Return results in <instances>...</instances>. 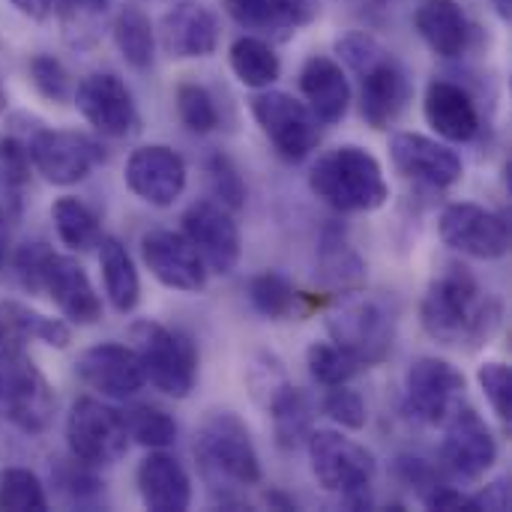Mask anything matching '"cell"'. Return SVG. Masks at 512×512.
<instances>
[{"label": "cell", "mask_w": 512, "mask_h": 512, "mask_svg": "<svg viewBox=\"0 0 512 512\" xmlns=\"http://www.w3.org/2000/svg\"><path fill=\"white\" fill-rule=\"evenodd\" d=\"M423 330L450 348H480L501 324V306L483 294L465 264H447L426 288L420 303Z\"/></svg>", "instance_id": "cell-1"}, {"label": "cell", "mask_w": 512, "mask_h": 512, "mask_svg": "<svg viewBox=\"0 0 512 512\" xmlns=\"http://www.w3.org/2000/svg\"><path fill=\"white\" fill-rule=\"evenodd\" d=\"M195 462L219 507H243L237 492L261 483L249 426L234 411H210L195 432Z\"/></svg>", "instance_id": "cell-2"}, {"label": "cell", "mask_w": 512, "mask_h": 512, "mask_svg": "<svg viewBox=\"0 0 512 512\" xmlns=\"http://www.w3.org/2000/svg\"><path fill=\"white\" fill-rule=\"evenodd\" d=\"M336 54L360 75V111L372 129H387L399 120L411 99V84L402 63L369 33H345L336 39Z\"/></svg>", "instance_id": "cell-3"}, {"label": "cell", "mask_w": 512, "mask_h": 512, "mask_svg": "<svg viewBox=\"0 0 512 512\" xmlns=\"http://www.w3.org/2000/svg\"><path fill=\"white\" fill-rule=\"evenodd\" d=\"M309 189L336 213H372L390 198L381 162L357 144L324 153L309 174Z\"/></svg>", "instance_id": "cell-4"}, {"label": "cell", "mask_w": 512, "mask_h": 512, "mask_svg": "<svg viewBox=\"0 0 512 512\" xmlns=\"http://www.w3.org/2000/svg\"><path fill=\"white\" fill-rule=\"evenodd\" d=\"M309 447V462L318 486L327 492L339 495L345 507L351 510H369L372 507V480H375V456L357 444L354 438L333 432V429H318L309 432L306 438Z\"/></svg>", "instance_id": "cell-5"}, {"label": "cell", "mask_w": 512, "mask_h": 512, "mask_svg": "<svg viewBox=\"0 0 512 512\" xmlns=\"http://www.w3.org/2000/svg\"><path fill=\"white\" fill-rule=\"evenodd\" d=\"M132 348L141 360L144 378L171 399H186L198 378V351L189 336L156 321H135L129 327Z\"/></svg>", "instance_id": "cell-6"}, {"label": "cell", "mask_w": 512, "mask_h": 512, "mask_svg": "<svg viewBox=\"0 0 512 512\" xmlns=\"http://www.w3.org/2000/svg\"><path fill=\"white\" fill-rule=\"evenodd\" d=\"M327 330L339 348H345L360 366H378L390 357L396 324L390 312L366 294H342V300L327 312Z\"/></svg>", "instance_id": "cell-7"}, {"label": "cell", "mask_w": 512, "mask_h": 512, "mask_svg": "<svg viewBox=\"0 0 512 512\" xmlns=\"http://www.w3.org/2000/svg\"><path fill=\"white\" fill-rule=\"evenodd\" d=\"M54 390L24 348H0V411L27 435H42L54 420Z\"/></svg>", "instance_id": "cell-8"}, {"label": "cell", "mask_w": 512, "mask_h": 512, "mask_svg": "<svg viewBox=\"0 0 512 512\" xmlns=\"http://www.w3.org/2000/svg\"><path fill=\"white\" fill-rule=\"evenodd\" d=\"M27 150L33 171L54 186L81 183L105 159L102 144L90 135L72 129H48L39 120H33V129H27Z\"/></svg>", "instance_id": "cell-9"}, {"label": "cell", "mask_w": 512, "mask_h": 512, "mask_svg": "<svg viewBox=\"0 0 512 512\" xmlns=\"http://www.w3.org/2000/svg\"><path fill=\"white\" fill-rule=\"evenodd\" d=\"M66 444L78 462L90 468H111L126 456L129 435L120 411L102 405L99 399L81 396L72 402L66 417Z\"/></svg>", "instance_id": "cell-10"}, {"label": "cell", "mask_w": 512, "mask_h": 512, "mask_svg": "<svg viewBox=\"0 0 512 512\" xmlns=\"http://www.w3.org/2000/svg\"><path fill=\"white\" fill-rule=\"evenodd\" d=\"M252 117L285 162H303L321 141V129L306 102L285 90H258L252 99Z\"/></svg>", "instance_id": "cell-11"}, {"label": "cell", "mask_w": 512, "mask_h": 512, "mask_svg": "<svg viewBox=\"0 0 512 512\" xmlns=\"http://www.w3.org/2000/svg\"><path fill=\"white\" fill-rule=\"evenodd\" d=\"M438 231L450 249L480 258V261H498L510 252L507 216H501L483 204L456 201V204L444 207V213L438 219Z\"/></svg>", "instance_id": "cell-12"}, {"label": "cell", "mask_w": 512, "mask_h": 512, "mask_svg": "<svg viewBox=\"0 0 512 512\" xmlns=\"http://www.w3.org/2000/svg\"><path fill=\"white\" fill-rule=\"evenodd\" d=\"M465 390V375L441 357H420L405 375L408 411L429 426H444L465 405Z\"/></svg>", "instance_id": "cell-13"}, {"label": "cell", "mask_w": 512, "mask_h": 512, "mask_svg": "<svg viewBox=\"0 0 512 512\" xmlns=\"http://www.w3.org/2000/svg\"><path fill=\"white\" fill-rule=\"evenodd\" d=\"M81 117L108 138H132L141 129L135 99L114 72H90L72 93Z\"/></svg>", "instance_id": "cell-14"}, {"label": "cell", "mask_w": 512, "mask_h": 512, "mask_svg": "<svg viewBox=\"0 0 512 512\" xmlns=\"http://www.w3.org/2000/svg\"><path fill=\"white\" fill-rule=\"evenodd\" d=\"M444 468L465 483L483 480L498 462V441L489 423L474 408H459L444 423V444H441Z\"/></svg>", "instance_id": "cell-15"}, {"label": "cell", "mask_w": 512, "mask_h": 512, "mask_svg": "<svg viewBox=\"0 0 512 512\" xmlns=\"http://www.w3.org/2000/svg\"><path fill=\"white\" fill-rule=\"evenodd\" d=\"M183 234L198 249V255L210 273L225 276L240 264V252H243L240 228H237L231 210H225L222 204L195 201L183 213Z\"/></svg>", "instance_id": "cell-16"}, {"label": "cell", "mask_w": 512, "mask_h": 512, "mask_svg": "<svg viewBox=\"0 0 512 512\" xmlns=\"http://www.w3.org/2000/svg\"><path fill=\"white\" fill-rule=\"evenodd\" d=\"M141 258L147 270L156 276V282H162L171 291L195 294L204 291L207 285V264L201 261L198 249L186 240V234L165 231V228L144 234Z\"/></svg>", "instance_id": "cell-17"}, {"label": "cell", "mask_w": 512, "mask_h": 512, "mask_svg": "<svg viewBox=\"0 0 512 512\" xmlns=\"http://www.w3.org/2000/svg\"><path fill=\"white\" fill-rule=\"evenodd\" d=\"M75 375L90 390H96V393H102L105 399H114V402L132 399L147 384L135 348L132 345H117V342H102V345L87 348L75 363Z\"/></svg>", "instance_id": "cell-18"}, {"label": "cell", "mask_w": 512, "mask_h": 512, "mask_svg": "<svg viewBox=\"0 0 512 512\" xmlns=\"http://www.w3.org/2000/svg\"><path fill=\"white\" fill-rule=\"evenodd\" d=\"M126 186L150 207H171L186 189V162L165 144H147L126 159Z\"/></svg>", "instance_id": "cell-19"}, {"label": "cell", "mask_w": 512, "mask_h": 512, "mask_svg": "<svg viewBox=\"0 0 512 512\" xmlns=\"http://www.w3.org/2000/svg\"><path fill=\"white\" fill-rule=\"evenodd\" d=\"M390 156H393V165L417 183L447 189V186L462 180L459 153L450 150L447 144L435 141V138L420 135V132L393 135L390 138Z\"/></svg>", "instance_id": "cell-20"}, {"label": "cell", "mask_w": 512, "mask_h": 512, "mask_svg": "<svg viewBox=\"0 0 512 512\" xmlns=\"http://www.w3.org/2000/svg\"><path fill=\"white\" fill-rule=\"evenodd\" d=\"M42 294L51 297V303L69 318L72 324H96L102 318V300L87 276V270L69 258V255H48L45 276H42Z\"/></svg>", "instance_id": "cell-21"}, {"label": "cell", "mask_w": 512, "mask_h": 512, "mask_svg": "<svg viewBox=\"0 0 512 512\" xmlns=\"http://www.w3.org/2000/svg\"><path fill=\"white\" fill-rule=\"evenodd\" d=\"M219 18L213 9L201 3H180L162 15L159 24V39L165 54L177 60L189 57H210L219 45Z\"/></svg>", "instance_id": "cell-22"}, {"label": "cell", "mask_w": 512, "mask_h": 512, "mask_svg": "<svg viewBox=\"0 0 512 512\" xmlns=\"http://www.w3.org/2000/svg\"><path fill=\"white\" fill-rule=\"evenodd\" d=\"M423 114H426V123L444 141H453V144L474 141L480 132V111H477L474 96L462 84L447 81V78L429 81L426 96H423Z\"/></svg>", "instance_id": "cell-23"}, {"label": "cell", "mask_w": 512, "mask_h": 512, "mask_svg": "<svg viewBox=\"0 0 512 512\" xmlns=\"http://www.w3.org/2000/svg\"><path fill=\"white\" fill-rule=\"evenodd\" d=\"M300 90L318 123L333 126L348 114L351 84H348L345 69L333 57H324V54L309 57L300 69Z\"/></svg>", "instance_id": "cell-24"}, {"label": "cell", "mask_w": 512, "mask_h": 512, "mask_svg": "<svg viewBox=\"0 0 512 512\" xmlns=\"http://www.w3.org/2000/svg\"><path fill=\"white\" fill-rule=\"evenodd\" d=\"M135 483H138V495L147 510L183 512L192 504V480H189L186 468L168 453L153 450L138 465Z\"/></svg>", "instance_id": "cell-25"}, {"label": "cell", "mask_w": 512, "mask_h": 512, "mask_svg": "<svg viewBox=\"0 0 512 512\" xmlns=\"http://www.w3.org/2000/svg\"><path fill=\"white\" fill-rule=\"evenodd\" d=\"M414 27L438 57H462L471 42V24L456 0H420Z\"/></svg>", "instance_id": "cell-26"}, {"label": "cell", "mask_w": 512, "mask_h": 512, "mask_svg": "<svg viewBox=\"0 0 512 512\" xmlns=\"http://www.w3.org/2000/svg\"><path fill=\"white\" fill-rule=\"evenodd\" d=\"M30 339L63 351L72 342V330L60 318H48L15 300H0V348H24Z\"/></svg>", "instance_id": "cell-27"}, {"label": "cell", "mask_w": 512, "mask_h": 512, "mask_svg": "<svg viewBox=\"0 0 512 512\" xmlns=\"http://www.w3.org/2000/svg\"><path fill=\"white\" fill-rule=\"evenodd\" d=\"M99 267H102V282H105V294L108 303L126 315L138 306L141 300V279L138 270L132 264V255L126 252V246L117 237H105L99 240Z\"/></svg>", "instance_id": "cell-28"}, {"label": "cell", "mask_w": 512, "mask_h": 512, "mask_svg": "<svg viewBox=\"0 0 512 512\" xmlns=\"http://www.w3.org/2000/svg\"><path fill=\"white\" fill-rule=\"evenodd\" d=\"M228 60H231V69L240 78V84H246L252 90H267L282 75V63H279V54L273 51V45L252 33L231 42Z\"/></svg>", "instance_id": "cell-29"}, {"label": "cell", "mask_w": 512, "mask_h": 512, "mask_svg": "<svg viewBox=\"0 0 512 512\" xmlns=\"http://www.w3.org/2000/svg\"><path fill=\"white\" fill-rule=\"evenodd\" d=\"M114 45L132 69H147L156 54V33L150 18L138 6H123L111 27Z\"/></svg>", "instance_id": "cell-30"}, {"label": "cell", "mask_w": 512, "mask_h": 512, "mask_svg": "<svg viewBox=\"0 0 512 512\" xmlns=\"http://www.w3.org/2000/svg\"><path fill=\"white\" fill-rule=\"evenodd\" d=\"M51 219H54L60 243L75 252H87V249L99 246V240H102L96 213L72 195H63L51 204Z\"/></svg>", "instance_id": "cell-31"}, {"label": "cell", "mask_w": 512, "mask_h": 512, "mask_svg": "<svg viewBox=\"0 0 512 512\" xmlns=\"http://www.w3.org/2000/svg\"><path fill=\"white\" fill-rule=\"evenodd\" d=\"M225 6H228V15L243 30L267 42H288L297 33L291 18L276 6V0H225Z\"/></svg>", "instance_id": "cell-32"}, {"label": "cell", "mask_w": 512, "mask_h": 512, "mask_svg": "<svg viewBox=\"0 0 512 512\" xmlns=\"http://www.w3.org/2000/svg\"><path fill=\"white\" fill-rule=\"evenodd\" d=\"M321 276L327 285H333L342 294L360 291V285L366 279V267H363L360 255L342 240L339 231H327L321 240Z\"/></svg>", "instance_id": "cell-33"}, {"label": "cell", "mask_w": 512, "mask_h": 512, "mask_svg": "<svg viewBox=\"0 0 512 512\" xmlns=\"http://www.w3.org/2000/svg\"><path fill=\"white\" fill-rule=\"evenodd\" d=\"M120 420L126 426L129 441H135L147 450H165L177 441L174 417L156 405H126L120 411Z\"/></svg>", "instance_id": "cell-34"}, {"label": "cell", "mask_w": 512, "mask_h": 512, "mask_svg": "<svg viewBox=\"0 0 512 512\" xmlns=\"http://www.w3.org/2000/svg\"><path fill=\"white\" fill-rule=\"evenodd\" d=\"M30 150H27V132H18L15 123H9V129L0 132V189H6L9 195V207L18 210L21 204V192L30 183Z\"/></svg>", "instance_id": "cell-35"}, {"label": "cell", "mask_w": 512, "mask_h": 512, "mask_svg": "<svg viewBox=\"0 0 512 512\" xmlns=\"http://www.w3.org/2000/svg\"><path fill=\"white\" fill-rule=\"evenodd\" d=\"M249 300L252 306L270 318V321H285L297 312L300 306V291L294 288V282L276 270H264L258 276H252L249 282Z\"/></svg>", "instance_id": "cell-36"}, {"label": "cell", "mask_w": 512, "mask_h": 512, "mask_svg": "<svg viewBox=\"0 0 512 512\" xmlns=\"http://www.w3.org/2000/svg\"><path fill=\"white\" fill-rule=\"evenodd\" d=\"M270 417H273V426H276V438L282 447H297L303 438H309V420H312V411H309V402L306 396L288 384L273 402H270Z\"/></svg>", "instance_id": "cell-37"}, {"label": "cell", "mask_w": 512, "mask_h": 512, "mask_svg": "<svg viewBox=\"0 0 512 512\" xmlns=\"http://www.w3.org/2000/svg\"><path fill=\"white\" fill-rule=\"evenodd\" d=\"M306 366H309V375H312V381L315 384H321V387H342V384H348L351 378H357L360 375V363L345 351V348H339L336 342H315V345H309V351H306Z\"/></svg>", "instance_id": "cell-38"}, {"label": "cell", "mask_w": 512, "mask_h": 512, "mask_svg": "<svg viewBox=\"0 0 512 512\" xmlns=\"http://www.w3.org/2000/svg\"><path fill=\"white\" fill-rule=\"evenodd\" d=\"M0 510H48V495H45V486L39 483V477L27 468H3L0 471Z\"/></svg>", "instance_id": "cell-39"}, {"label": "cell", "mask_w": 512, "mask_h": 512, "mask_svg": "<svg viewBox=\"0 0 512 512\" xmlns=\"http://www.w3.org/2000/svg\"><path fill=\"white\" fill-rule=\"evenodd\" d=\"M174 102H177V114H180V123L189 129V132H198V135H207L219 126V108L210 96L207 87L195 84V81H183L174 93Z\"/></svg>", "instance_id": "cell-40"}, {"label": "cell", "mask_w": 512, "mask_h": 512, "mask_svg": "<svg viewBox=\"0 0 512 512\" xmlns=\"http://www.w3.org/2000/svg\"><path fill=\"white\" fill-rule=\"evenodd\" d=\"M51 477H54V486H57L60 498L75 504V507H90L99 498V492H102L99 489V477L93 474V468L78 462L75 456H72V462H60L51 471Z\"/></svg>", "instance_id": "cell-41"}, {"label": "cell", "mask_w": 512, "mask_h": 512, "mask_svg": "<svg viewBox=\"0 0 512 512\" xmlns=\"http://www.w3.org/2000/svg\"><path fill=\"white\" fill-rule=\"evenodd\" d=\"M207 180H210V192H213L216 204H222L225 210L237 213L246 204V183H243L237 165L228 156H222V153L210 156Z\"/></svg>", "instance_id": "cell-42"}, {"label": "cell", "mask_w": 512, "mask_h": 512, "mask_svg": "<svg viewBox=\"0 0 512 512\" xmlns=\"http://www.w3.org/2000/svg\"><path fill=\"white\" fill-rule=\"evenodd\" d=\"M477 381H480V390L483 396L489 399L492 411L498 414V420L504 426L512 423V372L507 363L501 360H489L480 366L477 372Z\"/></svg>", "instance_id": "cell-43"}, {"label": "cell", "mask_w": 512, "mask_h": 512, "mask_svg": "<svg viewBox=\"0 0 512 512\" xmlns=\"http://www.w3.org/2000/svg\"><path fill=\"white\" fill-rule=\"evenodd\" d=\"M30 81L39 90V96H45L51 102H69V96L75 93L66 66L51 54H36L30 60Z\"/></svg>", "instance_id": "cell-44"}, {"label": "cell", "mask_w": 512, "mask_h": 512, "mask_svg": "<svg viewBox=\"0 0 512 512\" xmlns=\"http://www.w3.org/2000/svg\"><path fill=\"white\" fill-rule=\"evenodd\" d=\"M324 414H327L333 423H339L342 429H351V432H360V429L369 423L363 396L354 393V390H348V384L330 387V393L324 396Z\"/></svg>", "instance_id": "cell-45"}, {"label": "cell", "mask_w": 512, "mask_h": 512, "mask_svg": "<svg viewBox=\"0 0 512 512\" xmlns=\"http://www.w3.org/2000/svg\"><path fill=\"white\" fill-rule=\"evenodd\" d=\"M51 252L54 249L48 243H42V240H30V243H24L15 252L12 264H15V276H18V282H21L24 291L42 294V276H45V264H48V255Z\"/></svg>", "instance_id": "cell-46"}, {"label": "cell", "mask_w": 512, "mask_h": 512, "mask_svg": "<svg viewBox=\"0 0 512 512\" xmlns=\"http://www.w3.org/2000/svg\"><path fill=\"white\" fill-rule=\"evenodd\" d=\"M57 3H60V15L66 21H75L78 27L96 21L108 9V0H57Z\"/></svg>", "instance_id": "cell-47"}, {"label": "cell", "mask_w": 512, "mask_h": 512, "mask_svg": "<svg viewBox=\"0 0 512 512\" xmlns=\"http://www.w3.org/2000/svg\"><path fill=\"white\" fill-rule=\"evenodd\" d=\"M474 510H492V512H507L510 510V486L507 480H498L492 486H486L483 492L471 495Z\"/></svg>", "instance_id": "cell-48"}, {"label": "cell", "mask_w": 512, "mask_h": 512, "mask_svg": "<svg viewBox=\"0 0 512 512\" xmlns=\"http://www.w3.org/2000/svg\"><path fill=\"white\" fill-rule=\"evenodd\" d=\"M276 6L291 18L294 27H306L321 15V0H276Z\"/></svg>", "instance_id": "cell-49"}, {"label": "cell", "mask_w": 512, "mask_h": 512, "mask_svg": "<svg viewBox=\"0 0 512 512\" xmlns=\"http://www.w3.org/2000/svg\"><path fill=\"white\" fill-rule=\"evenodd\" d=\"M15 216H18V210H15V207H9V204H0V270L6 267V261H9V252H12Z\"/></svg>", "instance_id": "cell-50"}, {"label": "cell", "mask_w": 512, "mask_h": 512, "mask_svg": "<svg viewBox=\"0 0 512 512\" xmlns=\"http://www.w3.org/2000/svg\"><path fill=\"white\" fill-rule=\"evenodd\" d=\"M12 6L33 21H45L54 9V0H12Z\"/></svg>", "instance_id": "cell-51"}, {"label": "cell", "mask_w": 512, "mask_h": 512, "mask_svg": "<svg viewBox=\"0 0 512 512\" xmlns=\"http://www.w3.org/2000/svg\"><path fill=\"white\" fill-rule=\"evenodd\" d=\"M267 504H270V507L276 504V507H282V510H297V504H294L291 498H285V495H276V492H273V495H267Z\"/></svg>", "instance_id": "cell-52"}, {"label": "cell", "mask_w": 512, "mask_h": 512, "mask_svg": "<svg viewBox=\"0 0 512 512\" xmlns=\"http://www.w3.org/2000/svg\"><path fill=\"white\" fill-rule=\"evenodd\" d=\"M492 3H495V9H498V15H501V18H510L512 0H492Z\"/></svg>", "instance_id": "cell-53"}, {"label": "cell", "mask_w": 512, "mask_h": 512, "mask_svg": "<svg viewBox=\"0 0 512 512\" xmlns=\"http://www.w3.org/2000/svg\"><path fill=\"white\" fill-rule=\"evenodd\" d=\"M6 105H9V93H6V87H3V81H0V114L6 111Z\"/></svg>", "instance_id": "cell-54"}, {"label": "cell", "mask_w": 512, "mask_h": 512, "mask_svg": "<svg viewBox=\"0 0 512 512\" xmlns=\"http://www.w3.org/2000/svg\"><path fill=\"white\" fill-rule=\"evenodd\" d=\"M378 3H387V0H378Z\"/></svg>", "instance_id": "cell-55"}]
</instances>
